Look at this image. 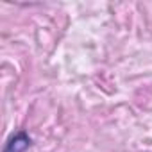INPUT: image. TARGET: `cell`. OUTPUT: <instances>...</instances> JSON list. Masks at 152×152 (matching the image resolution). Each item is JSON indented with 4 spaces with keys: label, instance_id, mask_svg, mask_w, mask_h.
I'll return each instance as SVG.
<instances>
[{
    "label": "cell",
    "instance_id": "1",
    "mask_svg": "<svg viewBox=\"0 0 152 152\" xmlns=\"http://www.w3.org/2000/svg\"><path fill=\"white\" fill-rule=\"evenodd\" d=\"M31 143H32L31 138L22 131V132H16V134H13V136L9 138V141H7L4 152H25V150L31 147Z\"/></svg>",
    "mask_w": 152,
    "mask_h": 152
}]
</instances>
